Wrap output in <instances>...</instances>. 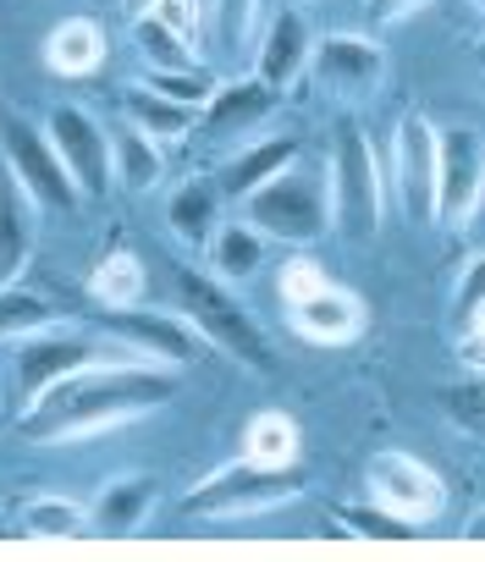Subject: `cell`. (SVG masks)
<instances>
[{
	"instance_id": "cell-1",
	"label": "cell",
	"mask_w": 485,
	"mask_h": 562,
	"mask_svg": "<svg viewBox=\"0 0 485 562\" xmlns=\"http://www.w3.org/2000/svg\"><path fill=\"white\" fill-rule=\"evenodd\" d=\"M177 397V370L171 364H83L67 381H56L34 408H23V436L45 447H67L100 430H116L160 403Z\"/></svg>"
},
{
	"instance_id": "cell-2",
	"label": "cell",
	"mask_w": 485,
	"mask_h": 562,
	"mask_svg": "<svg viewBox=\"0 0 485 562\" xmlns=\"http://www.w3.org/2000/svg\"><path fill=\"white\" fill-rule=\"evenodd\" d=\"M243 221L260 237H277L287 248H309L331 232V171L326 160H293L260 188L243 193Z\"/></svg>"
},
{
	"instance_id": "cell-3",
	"label": "cell",
	"mask_w": 485,
	"mask_h": 562,
	"mask_svg": "<svg viewBox=\"0 0 485 562\" xmlns=\"http://www.w3.org/2000/svg\"><path fill=\"white\" fill-rule=\"evenodd\" d=\"M304 496V474L287 463V469H266V463H249L237 458L226 469H215L210 480H199V491L182 496V513L188 518H215V524H237V518H260L282 502H298Z\"/></svg>"
},
{
	"instance_id": "cell-4",
	"label": "cell",
	"mask_w": 485,
	"mask_h": 562,
	"mask_svg": "<svg viewBox=\"0 0 485 562\" xmlns=\"http://www.w3.org/2000/svg\"><path fill=\"white\" fill-rule=\"evenodd\" d=\"M326 171H331V226H342L353 243H370L386 221V171L375 160V144L359 127H348Z\"/></svg>"
},
{
	"instance_id": "cell-5",
	"label": "cell",
	"mask_w": 485,
	"mask_h": 562,
	"mask_svg": "<svg viewBox=\"0 0 485 562\" xmlns=\"http://www.w3.org/2000/svg\"><path fill=\"white\" fill-rule=\"evenodd\" d=\"M177 299H182V315L199 326L204 342L226 348L232 359L255 364V370H271V342H266V331L255 326V315L243 310V304L221 288V281H210V276H199V270H177Z\"/></svg>"
},
{
	"instance_id": "cell-6",
	"label": "cell",
	"mask_w": 485,
	"mask_h": 562,
	"mask_svg": "<svg viewBox=\"0 0 485 562\" xmlns=\"http://www.w3.org/2000/svg\"><path fill=\"white\" fill-rule=\"evenodd\" d=\"M0 155H7V177L29 193V204L34 210H50V215H72L78 204H83V193L72 188V177H67V166L56 160V149H50V138H45V127H29L23 116H12L7 122V133H0Z\"/></svg>"
},
{
	"instance_id": "cell-7",
	"label": "cell",
	"mask_w": 485,
	"mask_h": 562,
	"mask_svg": "<svg viewBox=\"0 0 485 562\" xmlns=\"http://www.w3.org/2000/svg\"><path fill=\"white\" fill-rule=\"evenodd\" d=\"M485 188V155L474 127H447L436 133V193H430V221L436 226H463L480 210Z\"/></svg>"
},
{
	"instance_id": "cell-8",
	"label": "cell",
	"mask_w": 485,
	"mask_h": 562,
	"mask_svg": "<svg viewBox=\"0 0 485 562\" xmlns=\"http://www.w3.org/2000/svg\"><path fill=\"white\" fill-rule=\"evenodd\" d=\"M304 72L331 100H370L386 83V50L364 34H326V40L309 45Z\"/></svg>"
},
{
	"instance_id": "cell-9",
	"label": "cell",
	"mask_w": 485,
	"mask_h": 562,
	"mask_svg": "<svg viewBox=\"0 0 485 562\" xmlns=\"http://www.w3.org/2000/svg\"><path fill=\"white\" fill-rule=\"evenodd\" d=\"M45 138H50L56 160L67 166V177H72V188L83 199H105L111 193V133L83 105H50Z\"/></svg>"
},
{
	"instance_id": "cell-10",
	"label": "cell",
	"mask_w": 485,
	"mask_h": 562,
	"mask_svg": "<svg viewBox=\"0 0 485 562\" xmlns=\"http://www.w3.org/2000/svg\"><path fill=\"white\" fill-rule=\"evenodd\" d=\"M370 496H375L386 513L408 518V524H425V518H436V513L447 507L441 474H436L430 463H419L414 452H397V447H386V452L370 458Z\"/></svg>"
},
{
	"instance_id": "cell-11",
	"label": "cell",
	"mask_w": 485,
	"mask_h": 562,
	"mask_svg": "<svg viewBox=\"0 0 485 562\" xmlns=\"http://www.w3.org/2000/svg\"><path fill=\"white\" fill-rule=\"evenodd\" d=\"M100 359V348L89 342V337H78V331H29V337H18V359H12V381H18V397H23V408H34L56 381H67L72 370H83V364H94Z\"/></svg>"
},
{
	"instance_id": "cell-12",
	"label": "cell",
	"mask_w": 485,
	"mask_h": 562,
	"mask_svg": "<svg viewBox=\"0 0 485 562\" xmlns=\"http://www.w3.org/2000/svg\"><path fill=\"white\" fill-rule=\"evenodd\" d=\"M282 304H287L298 337H309V342H320V348L359 342V337H364V321H370V315H364V299L348 293V288H337L331 276L309 281L304 293H293V299H282Z\"/></svg>"
},
{
	"instance_id": "cell-13",
	"label": "cell",
	"mask_w": 485,
	"mask_h": 562,
	"mask_svg": "<svg viewBox=\"0 0 485 562\" xmlns=\"http://www.w3.org/2000/svg\"><path fill=\"white\" fill-rule=\"evenodd\" d=\"M397 188V204L414 215V221H430V193H436V127L408 111L392 133V177Z\"/></svg>"
},
{
	"instance_id": "cell-14",
	"label": "cell",
	"mask_w": 485,
	"mask_h": 562,
	"mask_svg": "<svg viewBox=\"0 0 485 562\" xmlns=\"http://www.w3.org/2000/svg\"><path fill=\"white\" fill-rule=\"evenodd\" d=\"M111 315V331L127 342V348H138V353H155L160 364H193L199 359V348H204V337H199V326L188 321V315H160V310H105Z\"/></svg>"
},
{
	"instance_id": "cell-15",
	"label": "cell",
	"mask_w": 485,
	"mask_h": 562,
	"mask_svg": "<svg viewBox=\"0 0 485 562\" xmlns=\"http://www.w3.org/2000/svg\"><path fill=\"white\" fill-rule=\"evenodd\" d=\"M277 100H282V94H277L271 83H260V78L215 83V94H210V105H204V133H210L215 144H232V138H243V133L266 127L271 111H277Z\"/></svg>"
},
{
	"instance_id": "cell-16",
	"label": "cell",
	"mask_w": 485,
	"mask_h": 562,
	"mask_svg": "<svg viewBox=\"0 0 485 562\" xmlns=\"http://www.w3.org/2000/svg\"><path fill=\"white\" fill-rule=\"evenodd\" d=\"M309 45H315L309 18H304L298 7H282V12H277V23H271V34H266V45H260L255 78H260V83H271L277 94H282V89H293V83L304 78Z\"/></svg>"
},
{
	"instance_id": "cell-17",
	"label": "cell",
	"mask_w": 485,
	"mask_h": 562,
	"mask_svg": "<svg viewBox=\"0 0 485 562\" xmlns=\"http://www.w3.org/2000/svg\"><path fill=\"white\" fill-rule=\"evenodd\" d=\"M149 507H155V480L149 474H122V480L100 485V496L89 507V524L100 535H133V529H144Z\"/></svg>"
},
{
	"instance_id": "cell-18",
	"label": "cell",
	"mask_w": 485,
	"mask_h": 562,
	"mask_svg": "<svg viewBox=\"0 0 485 562\" xmlns=\"http://www.w3.org/2000/svg\"><path fill=\"white\" fill-rule=\"evenodd\" d=\"M45 61H50V72H61V78H89V72H100V61H105V29H100L94 18H67V23H56L50 40H45Z\"/></svg>"
},
{
	"instance_id": "cell-19",
	"label": "cell",
	"mask_w": 485,
	"mask_h": 562,
	"mask_svg": "<svg viewBox=\"0 0 485 562\" xmlns=\"http://www.w3.org/2000/svg\"><path fill=\"white\" fill-rule=\"evenodd\" d=\"M34 254V221H29V193L12 182V177H0V288L7 281L23 276Z\"/></svg>"
},
{
	"instance_id": "cell-20",
	"label": "cell",
	"mask_w": 485,
	"mask_h": 562,
	"mask_svg": "<svg viewBox=\"0 0 485 562\" xmlns=\"http://www.w3.org/2000/svg\"><path fill=\"white\" fill-rule=\"evenodd\" d=\"M111 177L127 188V193H155L166 182V155L155 138H144L133 122L111 138Z\"/></svg>"
},
{
	"instance_id": "cell-21",
	"label": "cell",
	"mask_w": 485,
	"mask_h": 562,
	"mask_svg": "<svg viewBox=\"0 0 485 562\" xmlns=\"http://www.w3.org/2000/svg\"><path fill=\"white\" fill-rule=\"evenodd\" d=\"M304 155V144L287 133V138H266V144H249V149H237L232 160H226V177H221V193H232V199H243L249 188H260L266 177H277L282 166H293Z\"/></svg>"
},
{
	"instance_id": "cell-22",
	"label": "cell",
	"mask_w": 485,
	"mask_h": 562,
	"mask_svg": "<svg viewBox=\"0 0 485 562\" xmlns=\"http://www.w3.org/2000/svg\"><path fill=\"white\" fill-rule=\"evenodd\" d=\"M204 248H210V265H215L221 281H249L266 265V237L249 221H226V226L215 221V232L204 237Z\"/></svg>"
},
{
	"instance_id": "cell-23",
	"label": "cell",
	"mask_w": 485,
	"mask_h": 562,
	"mask_svg": "<svg viewBox=\"0 0 485 562\" xmlns=\"http://www.w3.org/2000/svg\"><path fill=\"white\" fill-rule=\"evenodd\" d=\"M89 293H94L100 310H133V304H144V293H149V270L138 265V254L116 248V254H105L100 270L89 276Z\"/></svg>"
},
{
	"instance_id": "cell-24",
	"label": "cell",
	"mask_w": 485,
	"mask_h": 562,
	"mask_svg": "<svg viewBox=\"0 0 485 562\" xmlns=\"http://www.w3.org/2000/svg\"><path fill=\"white\" fill-rule=\"evenodd\" d=\"M122 105H127V122H133L144 138H155V144L188 138L193 122H199V111H188V105H177V100H166V94H155V89H144V83H133Z\"/></svg>"
},
{
	"instance_id": "cell-25",
	"label": "cell",
	"mask_w": 485,
	"mask_h": 562,
	"mask_svg": "<svg viewBox=\"0 0 485 562\" xmlns=\"http://www.w3.org/2000/svg\"><path fill=\"white\" fill-rule=\"evenodd\" d=\"M243 458L266 463V469L298 463V425L287 414H255L249 425H243Z\"/></svg>"
},
{
	"instance_id": "cell-26",
	"label": "cell",
	"mask_w": 485,
	"mask_h": 562,
	"mask_svg": "<svg viewBox=\"0 0 485 562\" xmlns=\"http://www.w3.org/2000/svg\"><path fill=\"white\" fill-rule=\"evenodd\" d=\"M215 204H221V193H215L210 182H182V188L166 199V226L177 232V243L199 248V243L215 232Z\"/></svg>"
},
{
	"instance_id": "cell-27",
	"label": "cell",
	"mask_w": 485,
	"mask_h": 562,
	"mask_svg": "<svg viewBox=\"0 0 485 562\" xmlns=\"http://www.w3.org/2000/svg\"><path fill=\"white\" fill-rule=\"evenodd\" d=\"M56 321V310L40 299V293H23V288H0V342H18L29 331H45Z\"/></svg>"
},
{
	"instance_id": "cell-28",
	"label": "cell",
	"mask_w": 485,
	"mask_h": 562,
	"mask_svg": "<svg viewBox=\"0 0 485 562\" xmlns=\"http://www.w3.org/2000/svg\"><path fill=\"white\" fill-rule=\"evenodd\" d=\"M133 45H138V56H144L149 72H182V67H193V50L166 23H155V18H138L133 23Z\"/></svg>"
},
{
	"instance_id": "cell-29",
	"label": "cell",
	"mask_w": 485,
	"mask_h": 562,
	"mask_svg": "<svg viewBox=\"0 0 485 562\" xmlns=\"http://www.w3.org/2000/svg\"><path fill=\"white\" fill-rule=\"evenodd\" d=\"M23 529L29 535H83L89 507H78L67 496H34V502H23Z\"/></svg>"
},
{
	"instance_id": "cell-30",
	"label": "cell",
	"mask_w": 485,
	"mask_h": 562,
	"mask_svg": "<svg viewBox=\"0 0 485 562\" xmlns=\"http://www.w3.org/2000/svg\"><path fill=\"white\" fill-rule=\"evenodd\" d=\"M144 89H155V94H166V100H177V105H188V111H204L210 94H215V78L182 67V72H149Z\"/></svg>"
},
{
	"instance_id": "cell-31",
	"label": "cell",
	"mask_w": 485,
	"mask_h": 562,
	"mask_svg": "<svg viewBox=\"0 0 485 562\" xmlns=\"http://www.w3.org/2000/svg\"><path fill=\"white\" fill-rule=\"evenodd\" d=\"M260 18V0H215V50L237 56L249 45V29Z\"/></svg>"
},
{
	"instance_id": "cell-32",
	"label": "cell",
	"mask_w": 485,
	"mask_h": 562,
	"mask_svg": "<svg viewBox=\"0 0 485 562\" xmlns=\"http://www.w3.org/2000/svg\"><path fill=\"white\" fill-rule=\"evenodd\" d=\"M337 518H342L353 535H370V540H408V535H414V524L397 518V513H386L381 502H375V507H337Z\"/></svg>"
},
{
	"instance_id": "cell-33",
	"label": "cell",
	"mask_w": 485,
	"mask_h": 562,
	"mask_svg": "<svg viewBox=\"0 0 485 562\" xmlns=\"http://www.w3.org/2000/svg\"><path fill=\"white\" fill-rule=\"evenodd\" d=\"M480 304H485V276H480V259H469L458 293H452V331H458V337L480 331Z\"/></svg>"
},
{
	"instance_id": "cell-34",
	"label": "cell",
	"mask_w": 485,
	"mask_h": 562,
	"mask_svg": "<svg viewBox=\"0 0 485 562\" xmlns=\"http://www.w3.org/2000/svg\"><path fill=\"white\" fill-rule=\"evenodd\" d=\"M447 414H452V425L463 436H480L485 430V386H480V375H469L463 386L447 392Z\"/></svg>"
},
{
	"instance_id": "cell-35",
	"label": "cell",
	"mask_w": 485,
	"mask_h": 562,
	"mask_svg": "<svg viewBox=\"0 0 485 562\" xmlns=\"http://www.w3.org/2000/svg\"><path fill=\"white\" fill-rule=\"evenodd\" d=\"M155 23H166L188 50H199V29H204V7L199 0H155V12H149Z\"/></svg>"
},
{
	"instance_id": "cell-36",
	"label": "cell",
	"mask_w": 485,
	"mask_h": 562,
	"mask_svg": "<svg viewBox=\"0 0 485 562\" xmlns=\"http://www.w3.org/2000/svg\"><path fill=\"white\" fill-rule=\"evenodd\" d=\"M419 7H430V0H370V18H375L381 29H392V23H403V18H414Z\"/></svg>"
},
{
	"instance_id": "cell-37",
	"label": "cell",
	"mask_w": 485,
	"mask_h": 562,
	"mask_svg": "<svg viewBox=\"0 0 485 562\" xmlns=\"http://www.w3.org/2000/svg\"><path fill=\"white\" fill-rule=\"evenodd\" d=\"M122 12L138 23V18H149V12H155V0H122Z\"/></svg>"
},
{
	"instance_id": "cell-38",
	"label": "cell",
	"mask_w": 485,
	"mask_h": 562,
	"mask_svg": "<svg viewBox=\"0 0 485 562\" xmlns=\"http://www.w3.org/2000/svg\"><path fill=\"white\" fill-rule=\"evenodd\" d=\"M293 7H304V0H293Z\"/></svg>"
}]
</instances>
